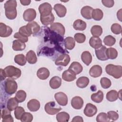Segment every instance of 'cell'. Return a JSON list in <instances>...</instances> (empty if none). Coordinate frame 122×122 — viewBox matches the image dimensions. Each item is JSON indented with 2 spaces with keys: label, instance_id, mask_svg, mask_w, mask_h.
<instances>
[{
  "label": "cell",
  "instance_id": "60d3db41",
  "mask_svg": "<svg viewBox=\"0 0 122 122\" xmlns=\"http://www.w3.org/2000/svg\"><path fill=\"white\" fill-rule=\"evenodd\" d=\"M26 96V92L23 90H20L17 92L15 98L19 103H20L23 102L25 100Z\"/></svg>",
  "mask_w": 122,
  "mask_h": 122
},
{
  "label": "cell",
  "instance_id": "4dcf8cb0",
  "mask_svg": "<svg viewBox=\"0 0 122 122\" xmlns=\"http://www.w3.org/2000/svg\"><path fill=\"white\" fill-rule=\"evenodd\" d=\"M81 59L82 62L88 66L92 61V56L88 51H83L81 55Z\"/></svg>",
  "mask_w": 122,
  "mask_h": 122
},
{
  "label": "cell",
  "instance_id": "6f0895ef",
  "mask_svg": "<svg viewBox=\"0 0 122 122\" xmlns=\"http://www.w3.org/2000/svg\"><path fill=\"white\" fill-rule=\"evenodd\" d=\"M122 9H120L118 11L117 13V18L118 19V20L120 21H122V17H121V15H122Z\"/></svg>",
  "mask_w": 122,
  "mask_h": 122
},
{
  "label": "cell",
  "instance_id": "3957f363",
  "mask_svg": "<svg viewBox=\"0 0 122 122\" xmlns=\"http://www.w3.org/2000/svg\"><path fill=\"white\" fill-rule=\"evenodd\" d=\"M4 74L7 77L12 79H17L20 77L21 71L20 69L12 65H9L6 67L4 69Z\"/></svg>",
  "mask_w": 122,
  "mask_h": 122
},
{
  "label": "cell",
  "instance_id": "1f68e13d",
  "mask_svg": "<svg viewBox=\"0 0 122 122\" xmlns=\"http://www.w3.org/2000/svg\"><path fill=\"white\" fill-rule=\"evenodd\" d=\"M103 93L101 90L98 91L96 93L92 94L91 96L92 100L96 103L101 102L103 99Z\"/></svg>",
  "mask_w": 122,
  "mask_h": 122
},
{
  "label": "cell",
  "instance_id": "7402d4cb",
  "mask_svg": "<svg viewBox=\"0 0 122 122\" xmlns=\"http://www.w3.org/2000/svg\"><path fill=\"white\" fill-rule=\"evenodd\" d=\"M49 84L52 89H58L61 86V79L59 77L55 76L51 79L49 81Z\"/></svg>",
  "mask_w": 122,
  "mask_h": 122
},
{
  "label": "cell",
  "instance_id": "7c38bea8",
  "mask_svg": "<svg viewBox=\"0 0 122 122\" xmlns=\"http://www.w3.org/2000/svg\"><path fill=\"white\" fill-rule=\"evenodd\" d=\"M12 32V29L5 24L0 23V36L1 37H8L10 36Z\"/></svg>",
  "mask_w": 122,
  "mask_h": 122
},
{
  "label": "cell",
  "instance_id": "7dc6e473",
  "mask_svg": "<svg viewBox=\"0 0 122 122\" xmlns=\"http://www.w3.org/2000/svg\"><path fill=\"white\" fill-rule=\"evenodd\" d=\"M74 40L79 43H83L86 40V36L84 34L81 33H77L74 36Z\"/></svg>",
  "mask_w": 122,
  "mask_h": 122
},
{
  "label": "cell",
  "instance_id": "2e32d148",
  "mask_svg": "<svg viewBox=\"0 0 122 122\" xmlns=\"http://www.w3.org/2000/svg\"><path fill=\"white\" fill-rule=\"evenodd\" d=\"M93 9L89 6L83 7L81 10V16L87 20H90L92 18V12Z\"/></svg>",
  "mask_w": 122,
  "mask_h": 122
},
{
  "label": "cell",
  "instance_id": "603a6c76",
  "mask_svg": "<svg viewBox=\"0 0 122 122\" xmlns=\"http://www.w3.org/2000/svg\"><path fill=\"white\" fill-rule=\"evenodd\" d=\"M89 44L92 48L97 49L102 46V41L100 38L93 36L90 38Z\"/></svg>",
  "mask_w": 122,
  "mask_h": 122
},
{
  "label": "cell",
  "instance_id": "bcb514c9",
  "mask_svg": "<svg viewBox=\"0 0 122 122\" xmlns=\"http://www.w3.org/2000/svg\"><path fill=\"white\" fill-rule=\"evenodd\" d=\"M33 120L32 115L28 112H25L22 115L20 121L21 122H30Z\"/></svg>",
  "mask_w": 122,
  "mask_h": 122
},
{
  "label": "cell",
  "instance_id": "8d00e7d4",
  "mask_svg": "<svg viewBox=\"0 0 122 122\" xmlns=\"http://www.w3.org/2000/svg\"><path fill=\"white\" fill-rule=\"evenodd\" d=\"M118 98V93L116 90H111L106 94V99L110 102H114L117 100Z\"/></svg>",
  "mask_w": 122,
  "mask_h": 122
},
{
  "label": "cell",
  "instance_id": "7a4b0ae2",
  "mask_svg": "<svg viewBox=\"0 0 122 122\" xmlns=\"http://www.w3.org/2000/svg\"><path fill=\"white\" fill-rule=\"evenodd\" d=\"M106 73L115 79H119L122 76V67L121 65L108 64L105 67Z\"/></svg>",
  "mask_w": 122,
  "mask_h": 122
},
{
  "label": "cell",
  "instance_id": "836d02e7",
  "mask_svg": "<svg viewBox=\"0 0 122 122\" xmlns=\"http://www.w3.org/2000/svg\"><path fill=\"white\" fill-rule=\"evenodd\" d=\"M18 104L19 102L17 101L15 98H10L7 101V108L10 111L12 112L18 107Z\"/></svg>",
  "mask_w": 122,
  "mask_h": 122
},
{
  "label": "cell",
  "instance_id": "83f0119b",
  "mask_svg": "<svg viewBox=\"0 0 122 122\" xmlns=\"http://www.w3.org/2000/svg\"><path fill=\"white\" fill-rule=\"evenodd\" d=\"M76 85L80 88H84L86 87L89 83V79L85 76H82L78 79L76 81Z\"/></svg>",
  "mask_w": 122,
  "mask_h": 122
},
{
  "label": "cell",
  "instance_id": "d6a6232c",
  "mask_svg": "<svg viewBox=\"0 0 122 122\" xmlns=\"http://www.w3.org/2000/svg\"><path fill=\"white\" fill-rule=\"evenodd\" d=\"M26 58L27 61L30 64H35L37 61V58L35 52L32 50L29 51L26 54Z\"/></svg>",
  "mask_w": 122,
  "mask_h": 122
},
{
  "label": "cell",
  "instance_id": "5b68a950",
  "mask_svg": "<svg viewBox=\"0 0 122 122\" xmlns=\"http://www.w3.org/2000/svg\"><path fill=\"white\" fill-rule=\"evenodd\" d=\"M45 111L50 115H54L59 112L61 108L58 106L55 102L52 101L47 102L44 106Z\"/></svg>",
  "mask_w": 122,
  "mask_h": 122
},
{
  "label": "cell",
  "instance_id": "74e56055",
  "mask_svg": "<svg viewBox=\"0 0 122 122\" xmlns=\"http://www.w3.org/2000/svg\"><path fill=\"white\" fill-rule=\"evenodd\" d=\"M14 62L20 66H24L26 63V58L22 54H17L14 57Z\"/></svg>",
  "mask_w": 122,
  "mask_h": 122
},
{
  "label": "cell",
  "instance_id": "9c48e42d",
  "mask_svg": "<svg viewBox=\"0 0 122 122\" xmlns=\"http://www.w3.org/2000/svg\"><path fill=\"white\" fill-rule=\"evenodd\" d=\"M54 98L57 103L61 106H66L68 103V97L65 93L58 92L55 94Z\"/></svg>",
  "mask_w": 122,
  "mask_h": 122
},
{
  "label": "cell",
  "instance_id": "d590c367",
  "mask_svg": "<svg viewBox=\"0 0 122 122\" xmlns=\"http://www.w3.org/2000/svg\"><path fill=\"white\" fill-rule=\"evenodd\" d=\"M106 55L108 59L113 60L117 58L118 56V52L115 49L111 47L106 49Z\"/></svg>",
  "mask_w": 122,
  "mask_h": 122
},
{
  "label": "cell",
  "instance_id": "f5cc1de1",
  "mask_svg": "<svg viewBox=\"0 0 122 122\" xmlns=\"http://www.w3.org/2000/svg\"><path fill=\"white\" fill-rule=\"evenodd\" d=\"M102 2L104 6L107 8L112 7L114 4V0H102Z\"/></svg>",
  "mask_w": 122,
  "mask_h": 122
},
{
  "label": "cell",
  "instance_id": "816d5d0a",
  "mask_svg": "<svg viewBox=\"0 0 122 122\" xmlns=\"http://www.w3.org/2000/svg\"><path fill=\"white\" fill-rule=\"evenodd\" d=\"M14 37L15 38H16V39L22 41V42H23L24 43L28 41V37H24V36H22L21 34H20L19 33V32H16L14 34Z\"/></svg>",
  "mask_w": 122,
  "mask_h": 122
},
{
  "label": "cell",
  "instance_id": "ffe728a7",
  "mask_svg": "<svg viewBox=\"0 0 122 122\" xmlns=\"http://www.w3.org/2000/svg\"><path fill=\"white\" fill-rule=\"evenodd\" d=\"M27 107L31 112H36L40 108V102L36 99H31L28 102Z\"/></svg>",
  "mask_w": 122,
  "mask_h": 122
},
{
  "label": "cell",
  "instance_id": "db71d44e",
  "mask_svg": "<svg viewBox=\"0 0 122 122\" xmlns=\"http://www.w3.org/2000/svg\"><path fill=\"white\" fill-rule=\"evenodd\" d=\"M72 122H83V120L82 117L80 116H75L73 118V119L71 120Z\"/></svg>",
  "mask_w": 122,
  "mask_h": 122
},
{
  "label": "cell",
  "instance_id": "4fadbf2b",
  "mask_svg": "<svg viewBox=\"0 0 122 122\" xmlns=\"http://www.w3.org/2000/svg\"><path fill=\"white\" fill-rule=\"evenodd\" d=\"M26 26L29 32L33 35L37 34L40 30V25L34 21L29 22Z\"/></svg>",
  "mask_w": 122,
  "mask_h": 122
},
{
  "label": "cell",
  "instance_id": "9a60e30c",
  "mask_svg": "<svg viewBox=\"0 0 122 122\" xmlns=\"http://www.w3.org/2000/svg\"><path fill=\"white\" fill-rule=\"evenodd\" d=\"M83 105V100L80 96H75L71 99V105L75 109L80 110Z\"/></svg>",
  "mask_w": 122,
  "mask_h": 122
},
{
  "label": "cell",
  "instance_id": "8992f818",
  "mask_svg": "<svg viewBox=\"0 0 122 122\" xmlns=\"http://www.w3.org/2000/svg\"><path fill=\"white\" fill-rule=\"evenodd\" d=\"M52 8L48 2H44L41 4L39 7V11L41 17H45L50 15L52 12Z\"/></svg>",
  "mask_w": 122,
  "mask_h": 122
},
{
  "label": "cell",
  "instance_id": "7bdbcfd3",
  "mask_svg": "<svg viewBox=\"0 0 122 122\" xmlns=\"http://www.w3.org/2000/svg\"><path fill=\"white\" fill-rule=\"evenodd\" d=\"M100 83L103 89H108L110 88L112 85L111 80L106 77H102L101 79Z\"/></svg>",
  "mask_w": 122,
  "mask_h": 122
},
{
  "label": "cell",
  "instance_id": "30bf717a",
  "mask_svg": "<svg viewBox=\"0 0 122 122\" xmlns=\"http://www.w3.org/2000/svg\"><path fill=\"white\" fill-rule=\"evenodd\" d=\"M97 112V107L94 105L90 103H88L86 105L83 111L84 114L86 116L89 117L93 116L94 115H95Z\"/></svg>",
  "mask_w": 122,
  "mask_h": 122
},
{
  "label": "cell",
  "instance_id": "d6986e66",
  "mask_svg": "<svg viewBox=\"0 0 122 122\" xmlns=\"http://www.w3.org/2000/svg\"><path fill=\"white\" fill-rule=\"evenodd\" d=\"M102 70L101 66L99 65H95L92 66L89 71V74L93 78H97L101 75Z\"/></svg>",
  "mask_w": 122,
  "mask_h": 122
},
{
  "label": "cell",
  "instance_id": "484cf974",
  "mask_svg": "<svg viewBox=\"0 0 122 122\" xmlns=\"http://www.w3.org/2000/svg\"><path fill=\"white\" fill-rule=\"evenodd\" d=\"M62 79L66 81H72L76 79V75L69 70L64 71L62 74Z\"/></svg>",
  "mask_w": 122,
  "mask_h": 122
},
{
  "label": "cell",
  "instance_id": "ac0fdd59",
  "mask_svg": "<svg viewBox=\"0 0 122 122\" xmlns=\"http://www.w3.org/2000/svg\"><path fill=\"white\" fill-rule=\"evenodd\" d=\"M68 70L71 71L75 75H77L79 74L82 71L83 67L79 62L74 61L71 63Z\"/></svg>",
  "mask_w": 122,
  "mask_h": 122
},
{
  "label": "cell",
  "instance_id": "ba28073f",
  "mask_svg": "<svg viewBox=\"0 0 122 122\" xmlns=\"http://www.w3.org/2000/svg\"><path fill=\"white\" fill-rule=\"evenodd\" d=\"M36 10L32 8H30L26 10L23 14V18L24 20L29 22L33 21L36 17Z\"/></svg>",
  "mask_w": 122,
  "mask_h": 122
},
{
  "label": "cell",
  "instance_id": "9f6ffc18",
  "mask_svg": "<svg viewBox=\"0 0 122 122\" xmlns=\"http://www.w3.org/2000/svg\"><path fill=\"white\" fill-rule=\"evenodd\" d=\"M20 2L22 5L24 6H27L30 5L31 2V0H20Z\"/></svg>",
  "mask_w": 122,
  "mask_h": 122
},
{
  "label": "cell",
  "instance_id": "f1b7e54d",
  "mask_svg": "<svg viewBox=\"0 0 122 122\" xmlns=\"http://www.w3.org/2000/svg\"><path fill=\"white\" fill-rule=\"evenodd\" d=\"M54 16L52 13L50 15L47 16H40V20L41 23L45 26H47L48 25L52 24L54 21Z\"/></svg>",
  "mask_w": 122,
  "mask_h": 122
},
{
  "label": "cell",
  "instance_id": "f35d334b",
  "mask_svg": "<svg viewBox=\"0 0 122 122\" xmlns=\"http://www.w3.org/2000/svg\"><path fill=\"white\" fill-rule=\"evenodd\" d=\"M103 16L102 11L100 9H93L92 12V18L97 21L101 20Z\"/></svg>",
  "mask_w": 122,
  "mask_h": 122
},
{
  "label": "cell",
  "instance_id": "d4e9b609",
  "mask_svg": "<svg viewBox=\"0 0 122 122\" xmlns=\"http://www.w3.org/2000/svg\"><path fill=\"white\" fill-rule=\"evenodd\" d=\"M12 49L15 51H21L26 48V44L24 42L19 40L13 41L12 46Z\"/></svg>",
  "mask_w": 122,
  "mask_h": 122
},
{
  "label": "cell",
  "instance_id": "c3c4849f",
  "mask_svg": "<svg viewBox=\"0 0 122 122\" xmlns=\"http://www.w3.org/2000/svg\"><path fill=\"white\" fill-rule=\"evenodd\" d=\"M112 32L115 34H119L122 32V27L118 23L113 24L111 28Z\"/></svg>",
  "mask_w": 122,
  "mask_h": 122
},
{
  "label": "cell",
  "instance_id": "e575fe53",
  "mask_svg": "<svg viewBox=\"0 0 122 122\" xmlns=\"http://www.w3.org/2000/svg\"><path fill=\"white\" fill-rule=\"evenodd\" d=\"M56 118L58 122H67L70 119V115L66 112H62L58 113Z\"/></svg>",
  "mask_w": 122,
  "mask_h": 122
},
{
  "label": "cell",
  "instance_id": "cb8c5ba5",
  "mask_svg": "<svg viewBox=\"0 0 122 122\" xmlns=\"http://www.w3.org/2000/svg\"><path fill=\"white\" fill-rule=\"evenodd\" d=\"M10 112L8 109H4L2 111L1 117L2 122H13L14 121Z\"/></svg>",
  "mask_w": 122,
  "mask_h": 122
},
{
  "label": "cell",
  "instance_id": "681fc988",
  "mask_svg": "<svg viewBox=\"0 0 122 122\" xmlns=\"http://www.w3.org/2000/svg\"><path fill=\"white\" fill-rule=\"evenodd\" d=\"M19 32L22 36L25 37H30L31 35L27 30L26 25L21 27L19 30Z\"/></svg>",
  "mask_w": 122,
  "mask_h": 122
},
{
  "label": "cell",
  "instance_id": "277c9868",
  "mask_svg": "<svg viewBox=\"0 0 122 122\" xmlns=\"http://www.w3.org/2000/svg\"><path fill=\"white\" fill-rule=\"evenodd\" d=\"M18 88V85L15 81L12 79H7L4 82V89L6 92L12 95L15 93Z\"/></svg>",
  "mask_w": 122,
  "mask_h": 122
},
{
  "label": "cell",
  "instance_id": "44dd1931",
  "mask_svg": "<svg viewBox=\"0 0 122 122\" xmlns=\"http://www.w3.org/2000/svg\"><path fill=\"white\" fill-rule=\"evenodd\" d=\"M37 76L41 80H46L50 76V71L46 68H40L37 71Z\"/></svg>",
  "mask_w": 122,
  "mask_h": 122
},
{
  "label": "cell",
  "instance_id": "f6af8a7d",
  "mask_svg": "<svg viewBox=\"0 0 122 122\" xmlns=\"http://www.w3.org/2000/svg\"><path fill=\"white\" fill-rule=\"evenodd\" d=\"M97 122H108L110 121L107 114L105 112H100L96 117Z\"/></svg>",
  "mask_w": 122,
  "mask_h": 122
},
{
  "label": "cell",
  "instance_id": "b9f144b4",
  "mask_svg": "<svg viewBox=\"0 0 122 122\" xmlns=\"http://www.w3.org/2000/svg\"><path fill=\"white\" fill-rule=\"evenodd\" d=\"M104 44L108 46H112L116 42V39L112 35H107L103 39Z\"/></svg>",
  "mask_w": 122,
  "mask_h": 122
},
{
  "label": "cell",
  "instance_id": "f546056e",
  "mask_svg": "<svg viewBox=\"0 0 122 122\" xmlns=\"http://www.w3.org/2000/svg\"><path fill=\"white\" fill-rule=\"evenodd\" d=\"M64 44L65 48L69 50H72L75 45L74 39L71 37H67L64 40Z\"/></svg>",
  "mask_w": 122,
  "mask_h": 122
},
{
  "label": "cell",
  "instance_id": "52a82bcc",
  "mask_svg": "<svg viewBox=\"0 0 122 122\" xmlns=\"http://www.w3.org/2000/svg\"><path fill=\"white\" fill-rule=\"evenodd\" d=\"M70 57L68 54L63 53L60 55L55 60V63L56 65L66 66L70 61Z\"/></svg>",
  "mask_w": 122,
  "mask_h": 122
},
{
  "label": "cell",
  "instance_id": "e0dca14e",
  "mask_svg": "<svg viewBox=\"0 0 122 122\" xmlns=\"http://www.w3.org/2000/svg\"><path fill=\"white\" fill-rule=\"evenodd\" d=\"M53 9L55 11L57 15L61 18L64 17L67 12L66 7L61 4H56L53 7Z\"/></svg>",
  "mask_w": 122,
  "mask_h": 122
},
{
  "label": "cell",
  "instance_id": "ee69618b",
  "mask_svg": "<svg viewBox=\"0 0 122 122\" xmlns=\"http://www.w3.org/2000/svg\"><path fill=\"white\" fill-rule=\"evenodd\" d=\"M25 112V110L23 107L18 106L14 110V115L15 118L17 120H20L22 115Z\"/></svg>",
  "mask_w": 122,
  "mask_h": 122
},
{
  "label": "cell",
  "instance_id": "ab89813d",
  "mask_svg": "<svg viewBox=\"0 0 122 122\" xmlns=\"http://www.w3.org/2000/svg\"><path fill=\"white\" fill-rule=\"evenodd\" d=\"M91 32L93 36L99 37L102 33V29L100 25H94L91 29Z\"/></svg>",
  "mask_w": 122,
  "mask_h": 122
},
{
  "label": "cell",
  "instance_id": "6da1fadb",
  "mask_svg": "<svg viewBox=\"0 0 122 122\" xmlns=\"http://www.w3.org/2000/svg\"><path fill=\"white\" fill-rule=\"evenodd\" d=\"M16 7V0H10L5 3L4 7L5 9V15L7 18L9 20H14L16 18L17 15Z\"/></svg>",
  "mask_w": 122,
  "mask_h": 122
},
{
  "label": "cell",
  "instance_id": "4316f807",
  "mask_svg": "<svg viewBox=\"0 0 122 122\" xmlns=\"http://www.w3.org/2000/svg\"><path fill=\"white\" fill-rule=\"evenodd\" d=\"M86 23L83 20L78 19L74 21L73 24V28L77 30L83 31L86 28Z\"/></svg>",
  "mask_w": 122,
  "mask_h": 122
},
{
  "label": "cell",
  "instance_id": "8fae6325",
  "mask_svg": "<svg viewBox=\"0 0 122 122\" xmlns=\"http://www.w3.org/2000/svg\"><path fill=\"white\" fill-rule=\"evenodd\" d=\"M50 29L51 30L54 31L61 36H63L65 32V29L63 25L59 22H54L51 24Z\"/></svg>",
  "mask_w": 122,
  "mask_h": 122
},
{
  "label": "cell",
  "instance_id": "f907efd6",
  "mask_svg": "<svg viewBox=\"0 0 122 122\" xmlns=\"http://www.w3.org/2000/svg\"><path fill=\"white\" fill-rule=\"evenodd\" d=\"M107 115L110 120H111L112 121H116L119 118V115L117 112L113 111H109L107 112Z\"/></svg>",
  "mask_w": 122,
  "mask_h": 122
},
{
  "label": "cell",
  "instance_id": "5bb4252c",
  "mask_svg": "<svg viewBox=\"0 0 122 122\" xmlns=\"http://www.w3.org/2000/svg\"><path fill=\"white\" fill-rule=\"evenodd\" d=\"M106 47L105 46H102L100 48L96 49L95 52L97 59L101 61H106L108 59L106 55Z\"/></svg>",
  "mask_w": 122,
  "mask_h": 122
},
{
  "label": "cell",
  "instance_id": "11a10c76",
  "mask_svg": "<svg viewBox=\"0 0 122 122\" xmlns=\"http://www.w3.org/2000/svg\"><path fill=\"white\" fill-rule=\"evenodd\" d=\"M0 78H1V81H3L4 80L5 78H6V76L4 74V71L2 69H0Z\"/></svg>",
  "mask_w": 122,
  "mask_h": 122
}]
</instances>
